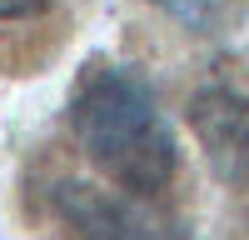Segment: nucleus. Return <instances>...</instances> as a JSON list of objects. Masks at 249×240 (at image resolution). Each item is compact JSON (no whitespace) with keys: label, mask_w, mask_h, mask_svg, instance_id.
<instances>
[{"label":"nucleus","mask_w":249,"mask_h":240,"mask_svg":"<svg viewBox=\"0 0 249 240\" xmlns=\"http://www.w3.org/2000/svg\"><path fill=\"white\" fill-rule=\"evenodd\" d=\"M70 130L110 185L155 200L179 170V145L155 90L130 65H90L70 95Z\"/></svg>","instance_id":"obj_1"},{"label":"nucleus","mask_w":249,"mask_h":240,"mask_svg":"<svg viewBox=\"0 0 249 240\" xmlns=\"http://www.w3.org/2000/svg\"><path fill=\"white\" fill-rule=\"evenodd\" d=\"M55 210L75 230V240H179V230L164 215L144 205V195L130 190H100L80 185V180H60L55 185Z\"/></svg>","instance_id":"obj_2"},{"label":"nucleus","mask_w":249,"mask_h":240,"mask_svg":"<svg viewBox=\"0 0 249 240\" xmlns=\"http://www.w3.org/2000/svg\"><path fill=\"white\" fill-rule=\"evenodd\" d=\"M190 125L224 185H249V95L199 90L190 100Z\"/></svg>","instance_id":"obj_3"},{"label":"nucleus","mask_w":249,"mask_h":240,"mask_svg":"<svg viewBox=\"0 0 249 240\" xmlns=\"http://www.w3.org/2000/svg\"><path fill=\"white\" fill-rule=\"evenodd\" d=\"M155 5L190 35H230L244 20L249 0H155Z\"/></svg>","instance_id":"obj_4"},{"label":"nucleus","mask_w":249,"mask_h":240,"mask_svg":"<svg viewBox=\"0 0 249 240\" xmlns=\"http://www.w3.org/2000/svg\"><path fill=\"white\" fill-rule=\"evenodd\" d=\"M50 0H0V20H25V15H40Z\"/></svg>","instance_id":"obj_5"}]
</instances>
